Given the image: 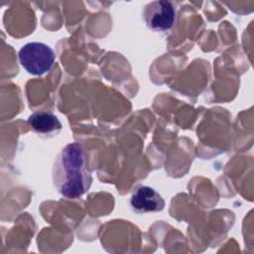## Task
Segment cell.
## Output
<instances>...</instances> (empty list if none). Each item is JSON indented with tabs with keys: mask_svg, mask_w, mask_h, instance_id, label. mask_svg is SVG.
<instances>
[{
	"mask_svg": "<svg viewBox=\"0 0 254 254\" xmlns=\"http://www.w3.org/2000/svg\"><path fill=\"white\" fill-rule=\"evenodd\" d=\"M53 183L58 191L68 198H77L88 191L92 183L86 152L73 142L60 152L53 167Z\"/></svg>",
	"mask_w": 254,
	"mask_h": 254,
	"instance_id": "cell-1",
	"label": "cell"
},
{
	"mask_svg": "<svg viewBox=\"0 0 254 254\" xmlns=\"http://www.w3.org/2000/svg\"><path fill=\"white\" fill-rule=\"evenodd\" d=\"M18 58L21 65L30 74L43 75L52 69L56 55L48 45L40 42H31L20 49Z\"/></svg>",
	"mask_w": 254,
	"mask_h": 254,
	"instance_id": "cell-2",
	"label": "cell"
},
{
	"mask_svg": "<svg viewBox=\"0 0 254 254\" xmlns=\"http://www.w3.org/2000/svg\"><path fill=\"white\" fill-rule=\"evenodd\" d=\"M143 18L150 30L154 32H167L176 23L177 10L170 1H153L145 6Z\"/></svg>",
	"mask_w": 254,
	"mask_h": 254,
	"instance_id": "cell-3",
	"label": "cell"
},
{
	"mask_svg": "<svg viewBox=\"0 0 254 254\" xmlns=\"http://www.w3.org/2000/svg\"><path fill=\"white\" fill-rule=\"evenodd\" d=\"M130 205L137 213L158 212L164 209L165 200L155 189L149 186H139L131 195Z\"/></svg>",
	"mask_w": 254,
	"mask_h": 254,
	"instance_id": "cell-4",
	"label": "cell"
},
{
	"mask_svg": "<svg viewBox=\"0 0 254 254\" xmlns=\"http://www.w3.org/2000/svg\"><path fill=\"white\" fill-rule=\"evenodd\" d=\"M27 122L35 133L44 138L54 137L63 128L59 118L51 111H36L28 117Z\"/></svg>",
	"mask_w": 254,
	"mask_h": 254,
	"instance_id": "cell-5",
	"label": "cell"
}]
</instances>
